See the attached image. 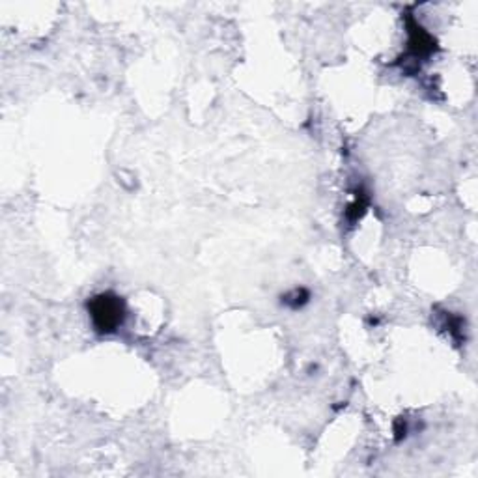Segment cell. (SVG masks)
I'll list each match as a JSON object with an SVG mask.
<instances>
[{"label":"cell","instance_id":"6da1fadb","mask_svg":"<svg viewBox=\"0 0 478 478\" xmlns=\"http://www.w3.org/2000/svg\"><path fill=\"white\" fill-rule=\"evenodd\" d=\"M90 312H92L96 327L103 333H112L124 320L122 301L110 293L94 298L92 303H90Z\"/></svg>","mask_w":478,"mask_h":478}]
</instances>
